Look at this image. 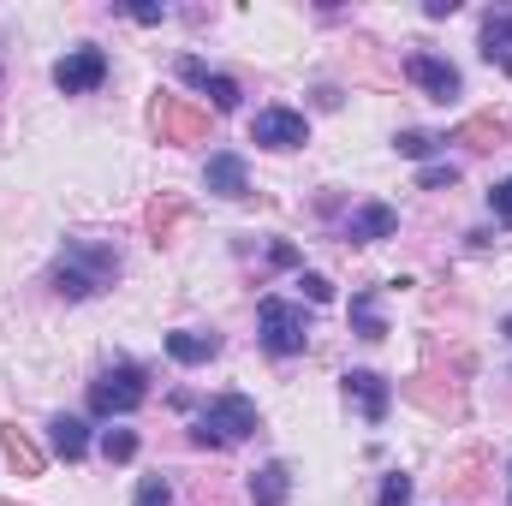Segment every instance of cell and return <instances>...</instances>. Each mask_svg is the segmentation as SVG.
<instances>
[{"label": "cell", "instance_id": "1", "mask_svg": "<svg viewBox=\"0 0 512 506\" xmlns=\"http://www.w3.org/2000/svg\"><path fill=\"white\" fill-rule=\"evenodd\" d=\"M114 280H120V251L108 239H72L66 256L54 262V292L60 298H96Z\"/></svg>", "mask_w": 512, "mask_h": 506}, {"label": "cell", "instance_id": "2", "mask_svg": "<svg viewBox=\"0 0 512 506\" xmlns=\"http://www.w3.org/2000/svg\"><path fill=\"white\" fill-rule=\"evenodd\" d=\"M262 429V417H256V405L245 393H221V399H209V411L197 417V429H191V441L197 447H233V441H245Z\"/></svg>", "mask_w": 512, "mask_h": 506}, {"label": "cell", "instance_id": "3", "mask_svg": "<svg viewBox=\"0 0 512 506\" xmlns=\"http://www.w3.org/2000/svg\"><path fill=\"white\" fill-rule=\"evenodd\" d=\"M149 399V376L137 364H108L102 376L90 381V411L96 417H131Z\"/></svg>", "mask_w": 512, "mask_h": 506}, {"label": "cell", "instance_id": "4", "mask_svg": "<svg viewBox=\"0 0 512 506\" xmlns=\"http://www.w3.org/2000/svg\"><path fill=\"white\" fill-rule=\"evenodd\" d=\"M256 328H262V346H268L274 358H298V352L310 346V322H304V310L286 304V298H262V304H256Z\"/></svg>", "mask_w": 512, "mask_h": 506}, {"label": "cell", "instance_id": "5", "mask_svg": "<svg viewBox=\"0 0 512 506\" xmlns=\"http://www.w3.org/2000/svg\"><path fill=\"white\" fill-rule=\"evenodd\" d=\"M149 126L161 143H173V149H185V143H203L209 137V108H197V102H185V96H155L149 102Z\"/></svg>", "mask_w": 512, "mask_h": 506}, {"label": "cell", "instance_id": "6", "mask_svg": "<svg viewBox=\"0 0 512 506\" xmlns=\"http://www.w3.org/2000/svg\"><path fill=\"white\" fill-rule=\"evenodd\" d=\"M102 78H108V54H102L96 42H78V48L54 66V84H60L66 96H90V90H102Z\"/></svg>", "mask_w": 512, "mask_h": 506}, {"label": "cell", "instance_id": "7", "mask_svg": "<svg viewBox=\"0 0 512 506\" xmlns=\"http://www.w3.org/2000/svg\"><path fill=\"white\" fill-rule=\"evenodd\" d=\"M251 143H262V149H304L310 143V120L298 108H262L251 120Z\"/></svg>", "mask_w": 512, "mask_h": 506}, {"label": "cell", "instance_id": "8", "mask_svg": "<svg viewBox=\"0 0 512 506\" xmlns=\"http://www.w3.org/2000/svg\"><path fill=\"white\" fill-rule=\"evenodd\" d=\"M405 78H411L429 102H453V96H459V66L441 60V54H411V60H405Z\"/></svg>", "mask_w": 512, "mask_h": 506}, {"label": "cell", "instance_id": "9", "mask_svg": "<svg viewBox=\"0 0 512 506\" xmlns=\"http://www.w3.org/2000/svg\"><path fill=\"white\" fill-rule=\"evenodd\" d=\"M203 185H209L215 197H227V203H245V197H251L245 155H239V149H215V155H209V167H203Z\"/></svg>", "mask_w": 512, "mask_h": 506}, {"label": "cell", "instance_id": "10", "mask_svg": "<svg viewBox=\"0 0 512 506\" xmlns=\"http://www.w3.org/2000/svg\"><path fill=\"white\" fill-rule=\"evenodd\" d=\"M405 399H411V405H423L429 417H459V411H465V387H459V381H447V393H441V376H429V370L405 381Z\"/></svg>", "mask_w": 512, "mask_h": 506}, {"label": "cell", "instance_id": "11", "mask_svg": "<svg viewBox=\"0 0 512 506\" xmlns=\"http://www.w3.org/2000/svg\"><path fill=\"white\" fill-rule=\"evenodd\" d=\"M179 78H185V84H197V90L215 102V114H233V108H239V84H233L227 72H209L197 54H185V60H179Z\"/></svg>", "mask_w": 512, "mask_h": 506}, {"label": "cell", "instance_id": "12", "mask_svg": "<svg viewBox=\"0 0 512 506\" xmlns=\"http://www.w3.org/2000/svg\"><path fill=\"white\" fill-rule=\"evenodd\" d=\"M393 233H399V215L387 203H358L346 215V239L352 245H376V239H393Z\"/></svg>", "mask_w": 512, "mask_h": 506}, {"label": "cell", "instance_id": "13", "mask_svg": "<svg viewBox=\"0 0 512 506\" xmlns=\"http://www.w3.org/2000/svg\"><path fill=\"white\" fill-rule=\"evenodd\" d=\"M346 399H358L364 423H382L387 405H393V387H387L376 370H346Z\"/></svg>", "mask_w": 512, "mask_h": 506}, {"label": "cell", "instance_id": "14", "mask_svg": "<svg viewBox=\"0 0 512 506\" xmlns=\"http://www.w3.org/2000/svg\"><path fill=\"white\" fill-rule=\"evenodd\" d=\"M0 453H6V465H12L18 477H42V471H48V453H42L18 423H0Z\"/></svg>", "mask_w": 512, "mask_h": 506}, {"label": "cell", "instance_id": "15", "mask_svg": "<svg viewBox=\"0 0 512 506\" xmlns=\"http://www.w3.org/2000/svg\"><path fill=\"white\" fill-rule=\"evenodd\" d=\"M483 471H489V453H483V447H471V453H459V459L447 465L441 489H447V495H459V501H471V495H483Z\"/></svg>", "mask_w": 512, "mask_h": 506}, {"label": "cell", "instance_id": "16", "mask_svg": "<svg viewBox=\"0 0 512 506\" xmlns=\"http://www.w3.org/2000/svg\"><path fill=\"white\" fill-rule=\"evenodd\" d=\"M215 352H221V334H203V328H179V334H167V358L185 364V370L209 364Z\"/></svg>", "mask_w": 512, "mask_h": 506}, {"label": "cell", "instance_id": "17", "mask_svg": "<svg viewBox=\"0 0 512 506\" xmlns=\"http://www.w3.org/2000/svg\"><path fill=\"white\" fill-rule=\"evenodd\" d=\"M483 60H489V66L501 60V72L512 78V6H495V12L483 18Z\"/></svg>", "mask_w": 512, "mask_h": 506}, {"label": "cell", "instance_id": "18", "mask_svg": "<svg viewBox=\"0 0 512 506\" xmlns=\"http://www.w3.org/2000/svg\"><path fill=\"white\" fill-rule=\"evenodd\" d=\"M453 143H465V149H501L507 143V120L501 114H471V120H459Z\"/></svg>", "mask_w": 512, "mask_h": 506}, {"label": "cell", "instance_id": "19", "mask_svg": "<svg viewBox=\"0 0 512 506\" xmlns=\"http://www.w3.org/2000/svg\"><path fill=\"white\" fill-rule=\"evenodd\" d=\"M286 495H292V471L280 459L251 471V506H286Z\"/></svg>", "mask_w": 512, "mask_h": 506}, {"label": "cell", "instance_id": "20", "mask_svg": "<svg viewBox=\"0 0 512 506\" xmlns=\"http://www.w3.org/2000/svg\"><path fill=\"white\" fill-rule=\"evenodd\" d=\"M48 441H54V453H60V459H84V453H90V423L60 411V417L48 423Z\"/></svg>", "mask_w": 512, "mask_h": 506}, {"label": "cell", "instance_id": "21", "mask_svg": "<svg viewBox=\"0 0 512 506\" xmlns=\"http://www.w3.org/2000/svg\"><path fill=\"white\" fill-rule=\"evenodd\" d=\"M352 328H358V340H387V322H382V292H376V286L352 292Z\"/></svg>", "mask_w": 512, "mask_h": 506}, {"label": "cell", "instance_id": "22", "mask_svg": "<svg viewBox=\"0 0 512 506\" xmlns=\"http://www.w3.org/2000/svg\"><path fill=\"white\" fill-rule=\"evenodd\" d=\"M179 221H185V203H179V197H155V203L143 209V233H149L155 245H167Z\"/></svg>", "mask_w": 512, "mask_h": 506}, {"label": "cell", "instance_id": "23", "mask_svg": "<svg viewBox=\"0 0 512 506\" xmlns=\"http://www.w3.org/2000/svg\"><path fill=\"white\" fill-rule=\"evenodd\" d=\"M441 143H447V137H435V131H399V137H393V149H399V155H411V161H429Z\"/></svg>", "mask_w": 512, "mask_h": 506}, {"label": "cell", "instance_id": "24", "mask_svg": "<svg viewBox=\"0 0 512 506\" xmlns=\"http://www.w3.org/2000/svg\"><path fill=\"white\" fill-rule=\"evenodd\" d=\"M102 459L108 465H131L137 459V429H108L102 435Z\"/></svg>", "mask_w": 512, "mask_h": 506}, {"label": "cell", "instance_id": "25", "mask_svg": "<svg viewBox=\"0 0 512 506\" xmlns=\"http://www.w3.org/2000/svg\"><path fill=\"white\" fill-rule=\"evenodd\" d=\"M411 495H417V483H411L405 471H387V477H382V495H376V506H411Z\"/></svg>", "mask_w": 512, "mask_h": 506}, {"label": "cell", "instance_id": "26", "mask_svg": "<svg viewBox=\"0 0 512 506\" xmlns=\"http://www.w3.org/2000/svg\"><path fill=\"white\" fill-rule=\"evenodd\" d=\"M417 185H423V191H453V185H459V167H453V161H435V167L417 173Z\"/></svg>", "mask_w": 512, "mask_h": 506}, {"label": "cell", "instance_id": "27", "mask_svg": "<svg viewBox=\"0 0 512 506\" xmlns=\"http://www.w3.org/2000/svg\"><path fill=\"white\" fill-rule=\"evenodd\" d=\"M131 506H173L167 477H143V483H137V501H131Z\"/></svg>", "mask_w": 512, "mask_h": 506}, {"label": "cell", "instance_id": "28", "mask_svg": "<svg viewBox=\"0 0 512 506\" xmlns=\"http://www.w3.org/2000/svg\"><path fill=\"white\" fill-rule=\"evenodd\" d=\"M298 286H304V298H310V304H334V280H328V274H310V268H304V274H298Z\"/></svg>", "mask_w": 512, "mask_h": 506}, {"label": "cell", "instance_id": "29", "mask_svg": "<svg viewBox=\"0 0 512 506\" xmlns=\"http://www.w3.org/2000/svg\"><path fill=\"white\" fill-rule=\"evenodd\" d=\"M489 209H495V221H501V227H512V179L489 185Z\"/></svg>", "mask_w": 512, "mask_h": 506}, {"label": "cell", "instance_id": "30", "mask_svg": "<svg viewBox=\"0 0 512 506\" xmlns=\"http://www.w3.org/2000/svg\"><path fill=\"white\" fill-rule=\"evenodd\" d=\"M131 18H137V24H161V18H167V6H155V0H137V6H126Z\"/></svg>", "mask_w": 512, "mask_h": 506}, {"label": "cell", "instance_id": "31", "mask_svg": "<svg viewBox=\"0 0 512 506\" xmlns=\"http://www.w3.org/2000/svg\"><path fill=\"white\" fill-rule=\"evenodd\" d=\"M268 262H274V268H298V251H292V245H274Z\"/></svg>", "mask_w": 512, "mask_h": 506}, {"label": "cell", "instance_id": "32", "mask_svg": "<svg viewBox=\"0 0 512 506\" xmlns=\"http://www.w3.org/2000/svg\"><path fill=\"white\" fill-rule=\"evenodd\" d=\"M423 12H429V18H453V12H459V0H429Z\"/></svg>", "mask_w": 512, "mask_h": 506}, {"label": "cell", "instance_id": "33", "mask_svg": "<svg viewBox=\"0 0 512 506\" xmlns=\"http://www.w3.org/2000/svg\"><path fill=\"white\" fill-rule=\"evenodd\" d=\"M501 334H507V340H512V316H507V322H501Z\"/></svg>", "mask_w": 512, "mask_h": 506}]
</instances>
